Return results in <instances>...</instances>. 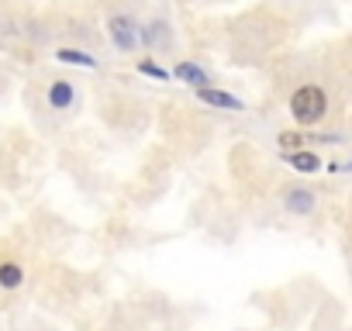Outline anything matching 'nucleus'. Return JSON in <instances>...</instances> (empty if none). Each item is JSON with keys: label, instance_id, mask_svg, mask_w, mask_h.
Listing matches in <instances>:
<instances>
[{"label": "nucleus", "instance_id": "4", "mask_svg": "<svg viewBox=\"0 0 352 331\" xmlns=\"http://www.w3.org/2000/svg\"><path fill=\"white\" fill-rule=\"evenodd\" d=\"M49 104H52L56 111H69V107L76 104V90H73V83L56 80V83L49 87Z\"/></svg>", "mask_w": 352, "mask_h": 331}, {"label": "nucleus", "instance_id": "11", "mask_svg": "<svg viewBox=\"0 0 352 331\" xmlns=\"http://www.w3.org/2000/svg\"><path fill=\"white\" fill-rule=\"evenodd\" d=\"M138 69L145 73V76H152V80H169V73L159 66V62H152V59H145V62H138Z\"/></svg>", "mask_w": 352, "mask_h": 331}, {"label": "nucleus", "instance_id": "10", "mask_svg": "<svg viewBox=\"0 0 352 331\" xmlns=\"http://www.w3.org/2000/svg\"><path fill=\"white\" fill-rule=\"evenodd\" d=\"M304 141H307V135H297V131H283V135H280V148H283V155L304 148Z\"/></svg>", "mask_w": 352, "mask_h": 331}, {"label": "nucleus", "instance_id": "9", "mask_svg": "<svg viewBox=\"0 0 352 331\" xmlns=\"http://www.w3.org/2000/svg\"><path fill=\"white\" fill-rule=\"evenodd\" d=\"M56 59H59V62H69V66H87V69H94V66H97V59H94V56H87V52H80V49H59V52H56Z\"/></svg>", "mask_w": 352, "mask_h": 331}, {"label": "nucleus", "instance_id": "6", "mask_svg": "<svg viewBox=\"0 0 352 331\" xmlns=\"http://www.w3.org/2000/svg\"><path fill=\"white\" fill-rule=\"evenodd\" d=\"M287 162L294 166L297 173H314L318 166H321V159L314 155V152H307V148H297V152H287Z\"/></svg>", "mask_w": 352, "mask_h": 331}, {"label": "nucleus", "instance_id": "3", "mask_svg": "<svg viewBox=\"0 0 352 331\" xmlns=\"http://www.w3.org/2000/svg\"><path fill=\"white\" fill-rule=\"evenodd\" d=\"M197 97H201V104H208V107H221V111H242V100H239V97H232V93H225V90L201 87V90H197Z\"/></svg>", "mask_w": 352, "mask_h": 331}, {"label": "nucleus", "instance_id": "1", "mask_svg": "<svg viewBox=\"0 0 352 331\" xmlns=\"http://www.w3.org/2000/svg\"><path fill=\"white\" fill-rule=\"evenodd\" d=\"M324 111H328V97H324V90L314 87V83L300 87V90L290 97V114H294L297 124H318V121L324 117Z\"/></svg>", "mask_w": 352, "mask_h": 331}, {"label": "nucleus", "instance_id": "2", "mask_svg": "<svg viewBox=\"0 0 352 331\" xmlns=\"http://www.w3.org/2000/svg\"><path fill=\"white\" fill-rule=\"evenodd\" d=\"M111 42L121 49V52H135L138 49V28H135V21L131 18H124V14H118V18H111Z\"/></svg>", "mask_w": 352, "mask_h": 331}, {"label": "nucleus", "instance_id": "5", "mask_svg": "<svg viewBox=\"0 0 352 331\" xmlns=\"http://www.w3.org/2000/svg\"><path fill=\"white\" fill-rule=\"evenodd\" d=\"M169 76H176V80H180V83H190V87H208L211 80H208V73L201 69V66H194V62H180V66H176Z\"/></svg>", "mask_w": 352, "mask_h": 331}, {"label": "nucleus", "instance_id": "8", "mask_svg": "<svg viewBox=\"0 0 352 331\" xmlns=\"http://www.w3.org/2000/svg\"><path fill=\"white\" fill-rule=\"evenodd\" d=\"M21 283H25L21 266H14V262H4V266H0V286H4V290H18Z\"/></svg>", "mask_w": 352, "mask_h": 331}, {"label": "nucleus", "instance_id": "7", "mask_svg": "<svg viewBox=\"0 0 352 331\" xmlns=\"http://www.w3.org/2000/svg\"><path fill=\"white\" fill-rule=\"evenodd\" d=\"M287 211H294V214H311V211H314V194H311V190H290V194H287Z\"/></svg>", "mask_w": 352, "mask_h": 331}]
</instances>
